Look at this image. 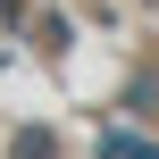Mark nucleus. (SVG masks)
Returning a JSON list of instances; mask_svg holds the SVG:
<instances>
[{"label":"nucleus","mask_w":159,"mask_h":159,"mask_svg":"<svg viewBox=\"0 0 159 159\" xmlns=\"http://www.w3.org/2000/svg\"><path fill=\"white\" fill-rule=\"evenodd\" d=\"M17 159H59V151H50L42 134H17Z\"/></svg>","instance_id":"obj_2"},{"label":"nucleus","mask_w":159,"mask_h":159,"mask_svg":"<svg viewBox=\"0 0 159 159\" xmlns=\"http://www.w3.org/2000/svg\"><path fill=\"white\" fill-rule=\"evenodd\" d=\"M101 159H159L151 143H134V134H109V143H101Z\"/></svg>","instance_id":"obj_1"}]
</instances>
